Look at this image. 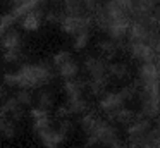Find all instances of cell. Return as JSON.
I'll list each match as a JSON object with an SVG mask.
<instances>
[{"mask_svg": "<svg viewBox=\"0 0 160 148\" xmlns=\"http://www.w3.org/2000/svg\"><path fill=\"white\" fill-rule=\"evenodd\" d=\"M22 59V52H21V48H9V50H5L4 52V60L7 62H11V64H14V62H19Z\"/></svg>", "mask_w": 160, "mask_h": 148, "instance_id": "83f0119b", "label": "cell"}, {"mask_svg": "<svg viewBox=\"0 0 160 148\" xmlns=\"http://www.w3.org/2000/svg\"><path fill=\"white\" fill-rule=\"evenodd\" d=\"M22 107L19 103V100L16 98V96H11V98H5V102L2 103V110H4L5 114H11V117L14 120H21L22 115H24V110H22Z\"/></svg>", "mask_w": 160, "mask_h": 148, "instance_id": "5bb4252c", "label": "cell"}, {"mask_svg": "<svg viewBox=\"0 0 160 148\" xmlns=\"http://www.w3.org/2000/svg\"><path fill=\"white\" fill-rule=\"evenodd\" d=\"M16 21H18V17L12 12H7V14H4V16H0V36H4V33L14 26Z\"/></svg>", "mask_w": 160, "mask_h": 148, "instance_id": "cb8c5ba5", "label": "cell"}, {"mask_svg": "<svg viewBox=\"0 0 160 148\" xmlns=\"http://www.w3.org/2000/svg\"><path fill=\"white\" fill-rule=\"evenodd\" d=\"M98 105H100L102 112L107 114L108 120H114L115 114L126 105V100L122 98V95L119 91H110V93H103V95H102Z\"/></svg>", "mask_w": 160, "mask_h": 148, "instance_id": "277c9868", "label": "cell"}, {"mask_svg": "<svg viewBox=\"0 0 160 148\" xmlns=\"http://www.w3.org/2000/svg\"><path fill=\"white\" fill-rule=\"evenodd\" d=\"M0 41H2V48L4 50H9V48H21V34H19V31L16 29H9L4 33V36L0 38Z\"/></svg>", "mask_w": 160, "mask_h": 148, "instance_id": "e0dca14e", "label": "cell"}, {"mask_svg": "<svg viewBox=\"0 0 160 148\" xmlns=\"http://www.w3.org/2000/svg\"><path fill=\"white\" fill-rule=\"evenodd\" d=\"M38 107L50 110L53 107V95L50 91H42L38 95Z\"/></svg>", "mask_w": 160, "mask_h": 148, "instance_id": "4316f807", "label": "cell"}, {"mask_svg": "<svg viewBox=\"0 0 160 148\" xmlns=\"http://www.w3.org/2000/svg\"><path fill=\"white\" fill-rule=\"evenodd\" d=\"M158 120H160V115H158Z\"/></svg>", "mask_w": 160, "mask_h": 148, "instance_id": "ab89813d", "label": "cell"}, {"mask_svg": "<svg viewBox=\"0 0 160 148\" xmlns=\"http://www.w3.org/2000/svg\"><path fill=\"white\" fill-rule=\"evenodd\" d=\"M35 122H33V131H35L36 134L42 133L43 129H47V127L52 126V120H50V115H45V117H38V119H33Z\"/></svg>", "mask_w": 160, "mask_h": 148, "instance_id": "f1b7e54d", "label": "cell"}, {"mask_svg": "<svg viewBox=\"0 0 160 148\" xmlns=\"http://www.w3.org/2000/svg\"><path fill=\"white\" fill-rule=\"evenodd\" d=\"M16 98L19 100L21 105H31L33 103V93H31V88H21L18 93H16Z\"/></svg>", "mask_w": 160, "mask_h": 148, "instance_id": "484cf974", "label": "cell"}, {"mask_svg": "<svg viewBox=\"0 0 160 148\" xmlns=\"http://www.w3.org/2000/svg\"><path fill=\"white\" fill-rule=\"evenodd\" d=\"M71 59H72V57H71V54L67 50H60V52H57V54L52 57V64H53V67L57 69L59 65H62L64 62L71 60Z\"/></svg>", "mask_w": 160, "mask_h": 148, "instance_id": "4dcf8cb0", "label": "cell"}, {"mask_svg": "<svg viewBox=\"0 0 160 148\" xmlns=\"http://www.w3.org/2000/svg\"><path fill=\"white\" fill-rule=\"evenodd\" d=\"M152 120L153 119L139 115L132 124H129L128 126V145L129 146H143V141H145L146 134L153 127Z\"/></svg>", "mask_w": 160, "mask_h": 148, "instance_id": "3957f363", "label": "cell"}, {"mask_svg": "<svg viewBox=\"0 0 160 148\" xmlns=\"http://www.w3.org/2000/svg\"><path fill=\"white\" fill-rule=\"evenodd\" d=\"M66 105L69 107L71 114H86V110L90 109V105H88V102L83 98V95L74 96V98H67Z\"/></svg>", "mask_w": 160, "mask_h": 148, "instance_id": "44dd1931", "label": "cell"}, {"mask_svg": "<svg viewBox=\"0 0 160 148\" xmlns=\"http://www.w3.org/2000/svg\"><path fill=\"white\" fill-rule=\"evenodd\" d=\"M129 26H131V16L121 17V19H114L108 23L107 31L105 33L110 38L121 41V40H128V33H129Z\"/></svg>", "mask_w": 160, "mask_h": 148, "instance_id": "8992f818", "label": "cell"}, {"mask_svg": "<svg viewBox=\"0 0 160 148\" xmlns=\"http://www.w3.org/2000/svg\"><path fill=\"white\" fill-rule=\"evenodd\" d=\"M152 29H153V26L148 21L134 19V21H131V26H129L128 40L129 41H148Z\"/></svg>", "mask_w": 160, "mask_h": 148, "instance_id": "52a82bcc", "label": "cell"}, {"mask_svg": "<svg viewBox=\"0 0 160 148\" xmlns=\"http://www.w3.org/2000/svg\"><path fill=\"white\" fill-rule=\"evenodd\" d=\"M108 76L119 81H124L129 78V67L124 62H110L108 64Z\"/></svg>", "mask_w": 160, "mask_h": 148, "instance_id": "ffe728a7", "label": "cell"}, {"mask_svg": "<svg viewBox=\"0 0 160 148\" xmlns=\"http://www.w3.org/2000/svg\"><path fill=\"white\" fill-rule=\"evenodd\" d=\"M5 98H7V88L4 84H0V103H4Z\"/></svg>", "mask_w": 160, "mask_h": 148, "instance_id": "8d00e7d4", "label": "cell"}, {"mask_svg": "<svg viewBox=\"0 0 160 148\" xmlns=\"http://www.w3.org/2000/svg\"><path fill=\"white\" fill-rule=\"evenodd\" d=\"M84 69L90 74V78H98V76H108V64L105 57H95L88 55L84 59Z\"/></svg>", "mask_w": 160, "mask_h": 148, "instance_id": "ba28073f", "label": "cell"}, {"mask_svg": "<svg viewBox=\"0 0 160 148\" xmlns=\"http://www.w3.org/2000/svg\"><path fill=\"white\" fill-rule=\"evenodd\" d=\"M138 78L139 83H152L160 81V67L155 60L153 62H141L138 69Z\"/></svg>", "mask_w": 160, "mask_h": 148, "instance_id": "30bf717a", "label": "cell"}, {"mask_svg": "<svg viewBox=\"0 0 160 148\" xmlns=\"http://www.w3.org/2000/svg\"><path fill=\"white\" fill-rule=\"evenodd\" d=\"M31 117L33 119H38V117H45V115H48V110L47 109H42V107H35V109H31Z\"/></svg>", "mask_w": 160, "mask_h": 148, "instance_id": "e575fe53", "label": "cell"}, {"mask_svg": "<svg viewBox=\"0 0 160 148\" xmlns=\"http://www.w3.org/2000/svg\"><path fill=\"white\" fill-rule=\"evenodd\" d=\"M55 115L59 117V119H66V117H69V115H71V110H69V107H67V105H60L59 109H57Z\"/></svg>", "mask_w": 160, "mask_h": 148, "instance_id": "d590c367", "label": "cell"}, {"mask_svg": "<svg viewBox=\"0 0 160 148\" xmlns=\"http://www.w3.org/2000/svg\"><path fill=\"white\" fill-rule=\"evenodd\" d=\"M157 5H160V0H134V9L131 16L139 21H148V16Z\"/></svg>", "mask_w": 160, "mask_h": 148, "instance_id": "7c38bea8", "label": "cell"}, {"mask_svg": "<svg viewBox=\"0 0 160 148\" xmlns=\"http://www.w3.org/2000/svg\"><path fill=\"white\" fill-rule=\"evenodd\" d=\"M129 54L134 60L153 62L157 59V52L148 41H129Z\"/></svg>", "mask_w": 160, "mask_h": 148, "instance_id": "5b68a950", "label": "cell"}, {"mask_svg": "<svg viewBox=\"0 0 160 148\" xmlns=\"http://www.w3.org/2000/svg\"><path fill=\"white\" fill-rule=\"evenodd\" d=\"M88 41H90V31H81V33H78L76 36H74V50H83V48L88 47Z\"/></svg>", "mask_w": 160, "mask_h": 148, "instance_id": "d4e9b609", "label": "cell"}, {"mask_svg": "<svg viewBox=\"0 0 160 148\" xmlns=\"http://www.w3.org/2000/svg\"><path fill=\"white\" fill-rule=\"evenodd\" d=\"M5 120V112L2 110V107H0V126H2V122Z\"/></svg>", "mask_w": 160, "mask_h": 148, "instance_id": "74e56055", "label": "cell"}, {"mask_svg": "<svg viewBox=\"0 0 160 148\" xmlns=\"http://www.w3.org/2000/svg\"><path fill=\"white\" fill-rule=\"evenodd\" d=\"M141 98V114L148 119H158L160 115V96H139Z\"/></svg>", "mask_w": 160, "mask_h": 148, "instance_id": "9c48e42d", "label": "cell"}, {"mask_svg": "<svg viewBox=\"0 0 160 148\" xmlns=\"http://www.w3.org/2000/svg\"><path fill=\"white\" fill-rule=\"evenodd\" d=\"M57 72H59V76L64 79H72L79 74V65H78L76 60L71 59V60L64 62L62 65H59V67H57Z\"/></svg>", "mask_w": 160, "mask_h": 148, "instance_id": "d6986e66", "label": "cell"}, {"mask_svg": "<svg viewBox=\"0 0 160 148\" xmlns=\"http://www.w3.org/2000/svg\"><path fill=\"white\" fill-rule=\"evenodd\" d=\"M88 86L86 81L83 79H66L64 83V91H66L67 98H74V96H81L84 91V88Z\"/></svg>", "mask_w": 160, "mask_h": 148, "instance_id": "9a60e30c", "label": "cell"}, {"mask_svg": "<svg viewBox=\"0 0 160 148\" xmlns=\"http://www.w3.org/2000/svg\"><path fill=\"white\" fill-rule=\"evenodd\" d=\"M139 115H141V114L136 112V110H131V109H128V107H122V109L115 114L114 120L117 124H122V126H129V124H132Z\"/></svg>", "mask_w": 160, "mask_h": 148, "instance_id": "ac0fdd59", "label": "cell"}, {"mask_svg": "<svg viewBox=\"0 0 160 148\" xmlns=\"http://www.w3.org/2000/svg\"><path fill=\"white\" fill-rule=\"evenodd\" d=\"M62 17H64V14L57 12V10H50V12H47V14H45L47 23H52V24H60Z\"/></svg>", "mask_w": 160, "mask_h": 148, "instance_id": "d6a6232c", "label": "cell"}, {"mask_svg": "<svg viewBox=\"0 0 160 148\" xmlns=\"http://www.w3.org/2000/svg\"><path fill=\"white\" fill-rule=\"evenodd\" d=\"M97 120H98V117L95 115V114H90V112H86L83 117H81V120H79V124H81V129L84 131V133H91L93 131V127L97 126Z\"/></svg>", "mask_w": 160, "mask_h": 148, "instance_id": "603a6c76", "label": "cell"}, {"mask_svg": "<svg viewBox=\"0 0 160 148\" xmlns=\"http://www.w3.org/2000/svg\"><path fill=\"white\" fill-rule=\"evenodd\" d=\"M59 129L62 131L64 134H66V136H69L71 133H72V129H74V126H72V122H71L69 119H60V122H59Z\"/></svg>", "mask_w": 160, "mask_h": 148, "instance_id": "836d02e7", "label": "cell"}, {"mask_svg": "<svg viewBox=\"0 0 160 148\" xmlns=\"http://www.w3.org/2000/svg\"><path fill=\"white\" fill-rule=\"evenodd\" d=\"M148 23L152 24L153 28H160V5H157L155 9L150 12L148 16Z\"/></svg>", "mask_w": 160, "mask_h": 148, "instance_id": "1f68e13d", "label": "cell"}, {"mask_svg": "<svg viewBox=\"0 0 160 148\" xmlns=\"http://www.w3.org/2000/svg\"><path fill=\"white\" fill-rule=\"evenodd\" d=\"M53 79V71L48 62H38V64H24L16 72V86L19 88H40L48 84Z\"/></svg>", "mask_w": 160, "mask_h": 148, "instance_id": "6da1fadb", "label": "cell"}, {"mask_svg": "<svg viewBox=\"0 0 160 148\" xmlns=\"http://www.w3.org/2000/svg\"><path fill=\"white\" fill-rule=\"evenodd\" d=\"M108 78H110V76H98V78H90V81H88V89L91 91V95L102 96L103 93H107Z\"/></svg>", "mask_w": 160, "mask_h": 148, "instance_id": "2e32d148", "label": "cell"}, {"mask_svg": "<svg viewBox=\"0 0 160 148\" xmlns=\"http://www.w3.org/2000/svg\"><path fill=\"white\" fill-rule=\"evenodd\" d=\"M0 133L4 134V138H14L16 136V124L12 122V120H7L5 119L4 122H2V126H0Z\"/></svg>", "mask_w": 160, "mask_h": 148, "instance_id": "f546056e", "label": "cell"}, {"mask_svg": "<svg viewBox=\"0 0 160 148\" xmlns=\"http://www.w3.org/2000/svg\"><path fill=\"white\" fill-rule=\"evenodd\" d=\"M42 19H43V10L38 7V9L31 10V12L21 17V26L24 31H38L40 26H42Z\"/></svg>", "mask_w": 160, "mask_h": 148, "instance_id": "4fadbf2b", "label": "cell"}, {"mask_svg": "<svg viewBox=\"0 0 160 148\" xmlns=\"http://www.w3.org/2000/svg\"><path fill=\"white\" fill-rule=\"evenodd\" d=\"M155 62H157V64H158V67H160V52H158V54H157V59H155Z\"/></svg>", "mask_w": 160, "mask_h": 148, "instance_id": "f35d334b", "label": "cell"}, {"mask_svg": "<svg viewBox=\"0 0 160 148\" xmlns=\"http://www.w3.org/2000/svg\"><path fill=\"white\" fill-rule=\"evenodd\" d=\"M86 145L93 146V145H105V146H124V141L119 138V133L108 120L98 119L97 126L93 127L91 133L86 134Z\"/></svg>", "mask_w": 160, "mask_h": 148, "instance_id": "7a4b0ae2", "label": "cell"}, {"mask_svg": "<svg viewBox=\"0 0 160 148\" xmlns=\"http://www.w3.org/2000/svg\"><path fill=\"white\" fill-rule=\"evenodd\" d=\"M38 138H40V141H42L45 146L55 148V146H59L67 136L60 129H53V127L50 126V127H47V129H43L42 133H38Z\"/></svg>", "mask_w": 160, "mask_h": 148, "instance_id": "8fae6325", "label": "cell"}, {"mask_svg": "<svg viewBox=\"0 0 160 148\" xmlns=\"http://www.w3.org/2000/svg\"><path fill=\"white\" fill-rule=\"evenodd\" d=\"M139 88H141L139 83H129V84L122 86L119 93L122 95V98L126 102H131V100H134V96H139Z\"/></svg>", "mask_w": 160, "mask_h": 148, "instance_id": "7402d4cb", "label": "cell"}]
</instances>
